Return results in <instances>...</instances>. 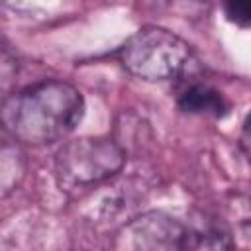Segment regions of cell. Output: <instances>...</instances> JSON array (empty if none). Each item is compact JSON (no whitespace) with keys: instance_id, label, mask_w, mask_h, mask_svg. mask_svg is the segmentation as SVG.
Segmentation results:
<instances>
[{"instance_id":"6da1fadb","label":"cell","mask_w":251,"mask_h":251,"mask_svg":"<svg viewBox=\"0 0 251 251\" xmlns=\"http://www.w3.org/2000/svg\"><path fill=\"white\" fill-rule=\"evenodd\" d=\"M82 114V94L63 80L31 84L6 96L2 106L6 133L27 145H49L67 137L80 124Z\"/></svg>"},{"instance_id":"5b68a950","label":"cell","mask_w":251,"mask_h":251,"mask_svg":"<svg viewBox=\"0 0 251 251\" xmlns=\"http://www.w3.org/2000/svg\"><path fill=\"white\" fill-rule=\"evenodd\" d=\"M180 110L188 114H206V116H224L227 110L226 98L206 84H192L178 94Z\"/></svg>"},{"instance_id":"8992f818","label":"cell","mask_w":251,"mask_h":251,"mask_svg":"<svg viewBox=\"0 0 251 251\" xmlns=\"http://www.w3.org/2000/svg\"><path fill=\"white\" fill-rule=\"evenodd\" d=\"M25 173V161L24 153L18 145L4 143L2 145V196H8L24 178Z\"/></svg>"},{"instance_id":"277c9868","label":"cell","mask_w":251,"mask_h":251,"mask_svg":"<svg viewBox=\"0 0 251 251\" xmlns=\"http://www.w3.org/2000/svg\"><path fill=\"white\" fill-rule=\"evenodd\" d=\"M120 241V251H231L226 235L190 229L163 214L133 220Z\"/></svg>"},{"instance_id":"3957f363","label":"cell","mask_w":251,"mask_h":251,"mask_svg":"<svg viewBox=\"0 0 251 251\" xmlns=\"http://www.w3.org/2000/svg\"><path fill=\"white\" fill-rule=\"evenodd\" d=\"M126 151L108 137H78L65 143L55 157V176L63 190L86 188L122 171Z\"/></svg>"},{"instance_id":"7a4b0ae2","label":"cell","mask_w":251,"mask_h":251,"mask_svg":"<svg viewBox=\"0 0 251 251\" xmlns=\"http://www.w3.org/2000/svg\"><path fill=\"white\" fill-rule=\"evenodd\" d=\"M118 55L127 73L155 82L176 78L188 67L192 49L180 35L159 25H145L122 45Z\"/></svg>"},{"instance_id":"52a82bcc","label":"cell","mask_w":251,"mask_h":251,"mask_svg":"<svg viewBox=\"0 0 251 251\" xmlns=\"http://www.w3.org/2000/svg\"><path fill=\"white\" fill-rule=\"evenodd\" d=\"M226 18L239 25V27H251V0H233L224 4Z\"/></svg>"},{"instance_id":"ba28073f","label":"cell","mask_w":251,"mask_h":251,"mask_svg":"<svg viewBox=\"0 0 251 251\" xmlns=\"http://www.w3.org/2000/svg\"><path fill=\"white\" fill-rule=\"evenodd\" d=\"M239 145H241V151L245 153V157L251 163V112L247 114V118L243 122V127H241V133H239Z\"/></svg>"}]
</instances>
